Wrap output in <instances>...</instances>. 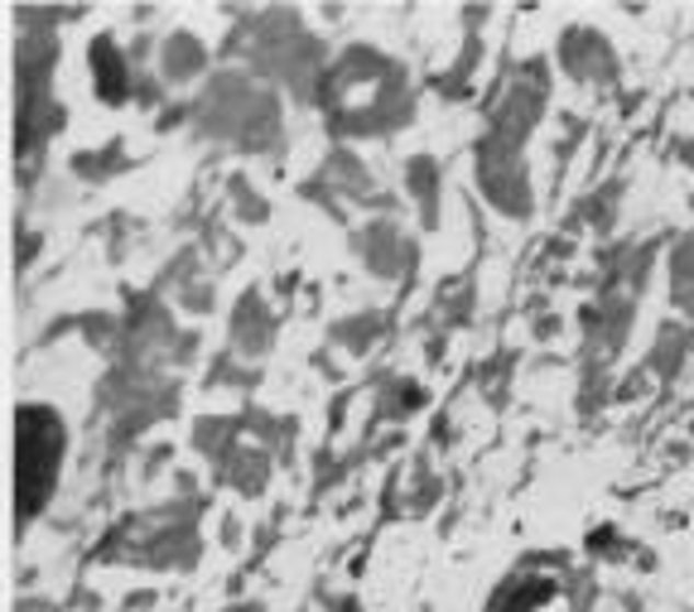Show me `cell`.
I'll use <instances>...</instances> for the list:
<instances>
[{
    "label": "cell",
    "mask_w": 694,
    "mask_h": 612,
    "mask_svg": "<svg viewBox=\"0 0 694 612\" xmlns=\"http://www.w3.org/2000/svg\"><path fill=\"white\" fill-rule=\"evenodd\" d=\"M507 612H569V593L559 583H535L516 603H507Z\"/></svg>",
    "instance_id": "cell-1"
}]
</instances>
